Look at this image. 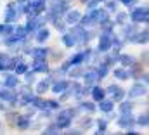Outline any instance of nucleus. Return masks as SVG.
I'll use <instances>...</instances> for the list:
<instances>
[{"label":"nucleus","instance_id":"13","mask_svg":"<svg viewBox=\"0 0 149 135\" xmlns=\"http://www.w3.org/2000/svg\"><path fill=\"white\" fill-rule=\"evenodd\" d=\"M63 40H64V43H66L68 47H73V43L76 42V40H74V36H73V35H70V33L64 35V36H63Z\"/></svg>","mask_w":149,"mask_h":135},{"label":"nucleus","instance_id":"16","mask_svg":"<svg viewBox=\"0 0 149 135\" xmlns=\"http://www.w3.org/2000/svg\"><path fill=\"white\" fill-rule=\"evenodd\" d=\"M64 88H68V83L66 81H61V83H56L54 85V92H64Z\"/></svg>","mask_w":149,"mask_h":135},{"label":"nucleus","instance_id":"5","mask_svg":"<svg viewBox=\"0 0 149 135\" xmlns=\"http://www.w3.org/2000/svg\"><path fill=\"white\" fill-rule=\"evenodd\" d=\"M109 94L113 95V99L114 101H120V99H123V90L120 88V87H109Z\"/></svg>","mask_w":149,"mask_h":135},{"label":"nucleus","instance_id":"3","mask_svg":"<svg viewBox=\"0 0 149 135\" xmlns=\"http://www.w3.org/2000/svg\"><path fill=\"white\" fill-rule=\"evenodd\" d=\"M113 43V36L111 33H104L102 36H101V42H99V49L101 50H108L109 47H111Z\"/></svg>","mask_w":149,"mask_h":135},{"label":"nucleus","instance_id":"33","mask_svg":"<svg viewBox=\"0 0 149 135\" xmlns=\"http://www.w3.org/2000/svg\"><path fill=\"white\" fill-rule=\"evenodd\" d=\"M56 128H59V127H50V128L47 130V134H56Z\"/></svg>","mask_w":149,"mask_h":135},{"label":"nucleus","instance_id":"19","mask_svg":"<svg viewBox=\"0 0 149 135\" xmlns=\"http://www.w3.org/2000/svg\"><path fill=\"white\" fill-rule=\"evenodd\" d=\"M5 85L7 87H16L17 85V78L16 76H7L5 78Z\"/></svg>","mask_w":149,"mask_h":135},{"label":"nucleus","instance_id":"7","mask_svg":"<svg viewBox=\"0 0 149 135\" xmlns=\"http://www.w3.org/2000/svg\"><path fill=\"white\" fill-rule=\"evenodd\" d=\"M33 69H35V71H47V64H45V61H43V59H37L35 64H33Z\"/></svg>","mask_w":149,"mask_h":135},{"label":"nucleus","instance_id":"9","mask_svg":"<svg viewBox=\"0 0 149 135\" xmlns=\"http://www.w3.org/2000/svg\"><path fill=\"white\" fill-rule=\"evenodd\" d=\"M92 97H94L95 101L104 99V90H102V88H99V87H97V88H94V90H92Z\"/></svg>","mask_w":149,"mask_h":135},{"label":"nucleus","instance_id":"32","mask_svg":"<svg viewBox=\"0 0 149 135\" xmlns=\"http://www.w3.org/2000/svg\"><path fill=\"white\" fill-rule=\"evenodd\" d=\"M108 7H109V10H116V2H109Z\"/></svg>","mask_w":149,"mask_h":135},{"label":"nucleus","instance_id":"34","mask_svg":"<svg viewBox=\"0 0 149 135\" xmlns=\"http://www.w3.org/2000/svg\"><path fill=\"white\" fill-rule=\"evenodd\" d=\"M121 2H123V3H127V5H128V3H130V2H132V0H121Z\"/></svg>","mask_w":149,"mask_h":135},{"label":"nucleus","instance_id":"30","mask_svg":"<svg viewBox=\"0 0 149 135\" xmlns=\"http://www.w3.org/2000/svg\"><path fill=\"white\" fill-rule=\"evenodd\" d=\"M130 109H132V106H130V104H128V102H127V104H123V106H121V113H130Z\"/></svg>","mask_w":149,"mask_h":135},{"label":"nucleus","instance_id":"28","mask_svg":"<svg viewBox=\"0 0 149 135\" xmlns=\"http://www.w3.org/2000/svg\"><path fill=\"white\" fill-rule=\"evenodd\" d=\"M137 123H139V125H142V127H146V125H148V116H146V114H144V116H141V118L137 120Z\"/></svg>","mask_w":149,"mask_h":135},{"label":"nucleus","instance_id":"15","mask_svg":"<svg viewBox=\"0 0 149 135\" xmlns=\"http://www.w3.org/2000/svg\"><path fill=\"white\" fill-rule=\"evenodd\" d=\"M14 17H16V10H14V5H9V9H7V21H14Z\"/></svg>","mask_w":149,"mask_h":135},{"label":"nucleus","instance_id":"10","mask_svg":"<svg viewBox=\"0 0 149 135\" xmlns=\"http://www.w3.org/2000/svg\"><path fill=\"white\" fill-rule=\"evenodd\" d=\"M81 59H85V54H78V56H74L73 59H71V61H70V63H68V64H66L64 68L73 66V64H80V61H81Z\"/></svg>","mask_w":149,"mask_h":135},{"label":"nucleus","instance_id":"21","mask_svg":"<svg viewBox=\"0 0 149 135\" xmlns=\"http://www.w3.org/2000/svg\"><path fill=\"white\" fill-rule=\"evenodd\" d=\"M114 76H118V78L125 80V78H128V73H127L125 69H114Z\"/></svg>","mask_w":149,"mask_h":135},{"label":"nucleus","instance_id":"12","mask_svg":"<svg viewBox=\"0 0 149 135\" xmlns=\"http://www.w3.org/2000/svg\"><path fill=\"white\" fill-rule=\"evenodd\" d=\"M101 109L106 111V113H109L113 109V102L111 101H102V99H101Z\"/></svg>","mask_w":149,"mask_h":135},{"label":"nucleus","instance_id":"2","mask_svg":"<svg viewBox=\"0 0 149 135\" xmlns=\"http://www.w3.org/2000/svg\"><path fill=\"white\" fill-rule=\"evenodd\" d=\"M71 114H73L71 111H64V113L59 116V120H57V127H59V128H66V127L71 123V118H70Z\"/></svg>","mask_w":149,"mask_h":135},{"label":"nucleus","instance_id":"23","mask_svg":"<svg viewBox=\"0 0 149 135\" xmlns=\"http://www.w3.org/2000/svg\"><path fill=\"white\" fill-rule=\"evenodd\" d=\"M37 38H38V42H43V40H47V38H49V31H47V30H40Z\"/></svg>","mask_w":149,"mask_h":135},{"label":"nucleus","instance_id":"29","mask_svg":"<svg viewBox=\"0 0 149 135\" xmlns=\"http://www.w3.org/2000/svg\"><path fill=\"white\" fill-rule=\"evenodd\" d=\"M139 35H141V36H137V38H135V42H146V40H148V36H146V35H148V31L139 33Z\"/></svg>","mask_w":149,"mask_h":135},{"label":"nucleus","instance_id":"4","mask_svg":"<svg viewBox=\"0 0 149 135\" xmlns=\"http://www.w3.org/2000/svg\"><path fill=\"white\" fill-rule=\"evenodd\" d=\"M12 66H14V63L9 56H0V69H9Z\"/></svg>","mask_w":149,"mask_h":135},{"label":"nucleus","instance_id":"8","mask_svg":"<svg viewBox=\"0 0 149 135\" xmlns=\"http://www.w3.org/2000/svg\"><path fill=\"white\" fill-rule=\"evenodd\" d=\"M97 78H99V76H97V73H95V71H88V73L85 74V81H87V85L94 83V81H95Z\"/></svg>","mask_w":149,"mask_h":135},{"label":"nucleus","instance_id":"26","mask_svg":"<svg viewBox=\"0 0 149 135\" xmlns=\"http://www.w3.org/2000/svg\"><path fill=\"white\" fill-rule=\"evenodd\" d=\"M120 59H121V63H123V66H130V64H132V61H134L132 57H127V56H121Z\"/></svg>","mask_w":149,"mask_h":135},{"label":"nucleus","instance_id":"1","mask_svg":"<svg viewBox=\"0 0 149 135\" xmlns=\"http://www.w3.org/2000/svg\"><path fill=\"white\" fill-rule=\"evenodd\" d=\"M132 21H134V23H146V21H148V9L144 7V9H137V10H134V14H132Z\"/></svg>","mask_w":149,"mask_h":135},{"label":"nucleus","instance_id":"22","mask_svg":"<svg viewBox=\"0 0 149 135\" xmlns=\"http://www.w3.org/2000/svg\"><path fill=\"white\" fill-rule=\"evenodd\" d=\"M106 73H108V64L104 63L102 66L99 68V71H97V76H99V78H104V76H106Z\"/></svg>","mask_w":149,"mask_h":135},{"label":"nucleus","instance_id":"11","mask_svg":"<svg viewBox=\"0 0 149 135\" xmlns=\"http://www.w3.org/2000/svg\"><path fill=\"white\" fill-rule=\"evenodd\" d=\"M81 16H80V12H76V10H73V12H70L68 14V23H78V19H80Z\"/></svg>","mask_w":149,"mask_h":135},{"label":"nucleus","instance_id":"14","mask_svg":"<svg viewBox=\"0 0 149 135\" xmlns=\"http://www.w3.org/2000/svg\"><path fill=\"white\" fill-rule=\"evenodd\" d=\"M0 97H2V99H5V101H9V102L16 101V95H14V94H10V92H0Z\"/></svg>","mask_w":149,"mask_h":135},{"label":"nucleus","instance_id":"18","mask_svg":"<svg viewBox=\"0 0 149 135\" xmlns=\"http://www.w3.org/2000/svg\"><path fill=\"white\" fill-rule=\"evenodd\" d=\"M14 31V28L10 26V24H2L0 26V33H3V35H10Z\"/></svg>","mask_w":149,"mask_h":135},{"label":"nucleus","instance_id":"17","mask_svg":"<svg viewBox=\"0 0 149 135\" xmlns=\"http://www.w3.org/2000/svg\"><path fill=\"white\" fill-rule=\"evenodd\" d=\"M28 121H30L28 116H21V118L17 120V127H19V128H26V127H28Z\"/></svg>","mask_w":149,"mask_h":135},{"label":"nucleus","instance_id":"24","mask_svg":"<svg viewBox=\"0 0 149 135\" xmlns=\"http://www.w3.org/2000/svg\"><path fill=\"white\" fill-rule=\"evenodd\" d=\"M47 88H49V80H47V81H42V83H38V87H37L38 92H45Z\"/></svg>","mask_w":149,"mask_h":135},{"label":"nucleus","instance_id":"20","mask_svg":"<svg viewBox=\"0 0 149 135\" xmlns=\"http://www.w3.org/2000/svg\"><path fill=\"white\" fill-rule=\"evenodd\" d=\"M33 56H35L37 59H43V57L47 56V50H45V49H37V50H33Z\"/></svg>","mask_w":149,"mask_h":135},{"label":"nucleus","instance_id":"25","mask_svg":"<svg viewBox=\"0 0 149 135\" xmlns=\"http://www.w3.org/2000/svg\"><path fill=\"white\" fill-rule=\"evenodd\" d=\"M130 123H132V120H130V116H123V118L120 120V125H121V127H128Z\"/></svg>","mask_w":149,"mask_h":135},{"label":"nucleus","instance_id":"27","mask_svg":"<svg viewBox=\"0 0 149 135\" xmlns=\"http://www.w3.org/2000/svg\"><path fill=\"white\" fill-rule=\"evenodd\" d=\"M24 71H26V64H24V63H19V64L16 66V73H17V74H21V73H24Z\"/></svg>","mask_w":149,"mask_h":135},{"label":"nucleus","instance_id":"6","mask_svg":"<svg viewBox=\"0 0 149 135\" xmlns=\"http://www.w3.org/2000/svg\"><path fill=\"white\" fill-rule=\"evenodd\" d=\"M142 94H146V87L135 85V87L132 88V92H130V97H137V95H142Z\"/></svg>","mask_w":149,"mask_h":135},{"label":"nucleus","instance_id":"31","mask_svg":"<svg viewBox=\"0 0 149 135\" xmlns=\"http://www.w3.org/2000/svg\"><path fill=\"white\" fill-rule=\"evenodd\" d=\"M81 107H83V109H88V111H92V109H94V106H90L88 102H83V106H81Z\"/></svg>","mask_w":149,"mask_h":135}]
</instances>
